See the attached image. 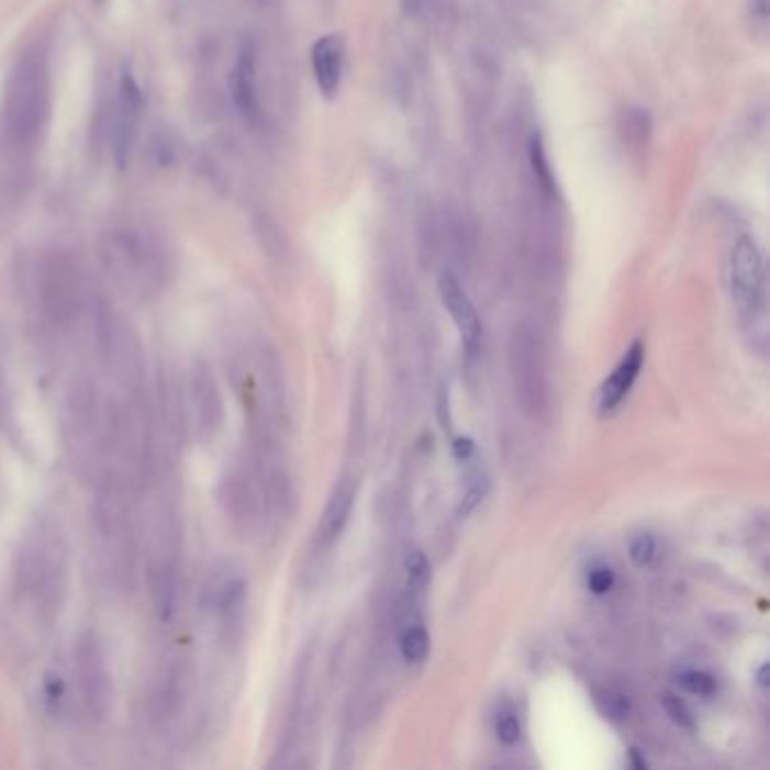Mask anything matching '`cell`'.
Returning <instances> with one entry per match:
<instances>
[{
	"label": "cell",
	"mask_w": 770,
	"mask_h": 770,
	"mask_svg": "<svg viewBox=\"0 0 770 770\" xmlns=\"http://www.w3.org/2000/svg\"><path fill=\"white\" fill-rule=\"evenodd\" d=\"M532 166H534V175L538 177L540 186L551 192L554 190V179H551V170H549V160H547V154L543 149V143L540 138H534L532 141Z\"/></svg>",
	"instance_id": "cell-30"
},
{
	"label": "cell",
	"mask_w": 770,
	"mask_h": 770,
	"mask_svg": "<svg viewBox=\"0 0 770 770\" xmlns=\"http://www.w3.org/2000/svg\"><path fill=\"white\" fill-rule=\"evenodd\" d=\"M656 538L651 534H637L633 540H630V547H628V554H630V560L637 565V567H646L648 562H651L656 558Z\"/></svg>",
	"instance_id": "cell-27"
},
{
	"label": "cell",
	"mask_w": 770,
	"mask_h": 770,
	"mask_svg": "<svg viewBox=\"0 0 770 770\" xmlns=\"http://www.w3.org/2000/svg\"><path fill=\"white\" fill-rule=\"evenodd\" d=\"M14 588L36 615L53 617L68 588V545L59 524L36 520L14 558Z\"/></svg>",
	"instance_id": "cell-1"
},
{
	"label": "cell",
	"mask_w": 770,
	"mask_h": 770,
	"mask_svg": "<svg viewBox=\"0 0 770 770\" xmlns=\"http://www.w3.org/2000/svg\"><path fill=\"white\" fill-rule=\"evenodd\" d=\"M613 585H615V572L611 570V567H594V570L588 577V588L594 594L611 592Z\"/></svg>",
	"instance_id": "cell-32"
},
{
	"label": "cell",
	"mask_w": 770,
	"mask_h": 770,
	"mask_svg": "<svg viewBox=\"0 0 770 770\" xmlns=\"http://www.w3.org/2000/svg\"><path fill=\"white\" fill-rule=\"evenodd\" d=\"M678 684L689 694L712 696L716 692V680L705 671H682L678 673Z\"/></svg>",
	"instance_id": "cell-25"
},
{
	"label": "cell",
	"mask_w": 770,
	"mask_h": 770,
	"mask_svg": "<svg viewBox=\"0 0 770 770\" xmlns=\"http://www.w3.org/2000/svg\"><path fill=\"white\" fill-rule=\"evenodd\" d=\"M750 16L757 23L766 25V21H768V0H750Z\"/></svg>",
	"instance_id": "cell-34"
},
{
	"label": "cell",
	"mask_w": 770,
	"mask_h": 770,
	"mask_svg": "<svg viewBox=\"0 0 770 770\" xmlns=\"http://www.w3.org/2000/svg\"><path fill=\"white\" fill-rule=\"evenodd\" d=\"M453 450H455V457H457V459H468V457L472 455V450H475V443H472V438H468V436L457 438L455 445H453Z\"/></svg>",
	"instance_id": "cell-33"
},
{
	"label": "cell",
	"mask_w": 770,
	"mask_h": 770,
	"mask_svg": "<svg viewBox=\"0 0 770 770\" xmlns=\"http://www.w3.org/2000/svg\"><path fill=\"white\" fill-rule=\"evenodd\" d=\"M594 703H596V710L607 718V721H615V723H622L630 716V701L620 694V692H613V689H601V692L594 694Z\"/></svg>",
	"instance_id": "cell-23"
},
{
	"label": "cell",
	"mask_w": 770,
	"mask_h": 770,
	"mask_svg": "<svg viewBox=\"0 0 770 770\" xmlns=\"http://www.w3.org/2000/svg\"><path fill=\"white\" fill-rule=\"evenodd\" d=\"M660 703H662V710L667 712V716H669L678 727H682V729H694V727H696V718H694L692 710H689V705H687L680 696H676V694H671V692H665L662 699H660Z\"/></svg>",
	"instance_id": "cell-24"
},
{
	"label": "cell",
	"mask_w": 770,
	"mask_h": 770,
	"mask_svg": "<svg viewBox=\"0 0 770 770\" xmlns=\"http://www.w3.org/2000/svg\"><path fill=\"white\" fill-rule=\"evenodd\" d=\"M404 570H408V585L421 590L429 579V560L423 551H412L404 560Z\"/></svg>",
	"instance_id": "cell-26"
},
{
	"label": "cell",
	"mask_w": 770,
	"mask_h": 770,
	"mask_svg": "<svg viewBox=\"0 0 770 770\" xmlns=\"http://www.w3.org/2000/svg\"><path fill=\"white\" fill-rule=\"evenodd\" d=\"M72 680L79 707L89 718H104L113 701V678L102 641L93 633H82L72 648Z\"/></svg>",
	"instance_id": "cell-10"
},
{
	"label": "cell",
	"mask_w": 770,
	"mask_h": 770,
	"mask_svg": "<svg viewBox=\"0 0 770 770\" xmlns=\"http://www.w3.org/2000/svg\"><path fill=\"white\" fill-rule=\"evenodd\" d=\"M231 96L239 115L254 123L260 113V100L256 82V51L252 44H245L237 51V59L231 72Z\"/></svg>",
	"instance_id": "cell-17"
},
{
	"label": "cell",
	"mask_w": 770,
	"mask_h": 770,
	"mask_svg": "<svg viewBox=\"0 0 770 770\" xmlns=\"http://www.w3.org/2000/svg\"><path fill=\"white\" fill-rule=\"evenodd\" d=\"M51 115V75L46 55L25 53L8 82L3 102V134L12 149L27 154L42 143Z\"/></svg>",
	"instance_id": "cell-3"
},
{
	"label": "cell",
	"mask_w": 770,
	"mask_h": 770,
	"mask_svg": "<svg viewBox=\"0 0 770 770\" xmlns=\"http://www.w3.org/2000/svg\"><path fill=\"white\" fill-rule=\"evenodd\" d=\"M489 489H491L489 479H477V481L470 486V489L464 493V498H461V502H459V509H457V515H459V517H468V515L483 502V498L489 495Z\"/></svg>",
	"instance_id": "cell-28"
},
{
	"label": "cell",
	"mask_w": 770,
	"mask_h": 770,
	"mask_svg": "<svg viewBox=\"0 0 770 770\" xmlns=\"http://www.w3.org/2000/svg\"><path fill=\"white\" fill-rule=\"evenodd\" d=\"M344 62H346V48L344 38L337 34L321 36L312 46V70L319 91L326 98H335L342 89L344 79Z\"/></svg>",
	"instance_id": "cell-16"
},
{
	"label": "cell",
	"mask_w": 770,
	"mask_h": 770,
	"mask_svg": "<svg viewBox=\"0 0 770 770\" xmlns=\"http://www.w3.org/2000/svg\"><path fill=\"white\" fill-rule=\"evenodd\" d=\"M100 263L120 292L145 301L168 288L172 258L152 231L113 226L100 235Z\"/></svg>",
	"instance_id": "cell-2"
},
{
	"label": "cell",
	"mask_w": 770,
	"mask_h": 770,
	"mask_svg": "<svg viewBox=\"0 0 770 770\" xmlns=\"http://www.w3.org/2000/svg\"><path fill=\"white\" fill-rule=\"evenodd\" d=\"M651 123H648V115L641 109H630L626 111V138L633 143H641L648 136Z\"/></svg>",
	"instance_id": "cell-31"
},
{
	"label": "cell",
	"mask_w": 770,
	"mask_h": 770,
	"mask_svg": "<svg viewBox=\"0 0 770 770\" xmlns=\"http://www.w3.org/2000/svg\"><path fill=\"white\" fill-rule=\"evenodd\" d=\"M179 524L172 513L160 511L152 526L147 554V577L156 613L168 620L175 613L179 596Z\"/></svg>",
	"instance_id": "cell-9"
},
{
	"label": "cell",
	"mask_w": 770,
	"mask_h": 770,
	"mask_svg": "<svg viewBox=\"0 0 770 770\" xmlns=\"http://www.w3.org/2000/svg\"><path fill=\"white\" fill-rule=\"evenodd\" d=\"M400 651L402 658L412 662V665H421L427 656H429V635L423 626H412L402 633L400 639Z\"/></svg>",
	"instance_id": "cell-22"
},
{
	"label": "cell",
	"mask_w": 770,
	"mask_h": 770,
	"mask_svg": "<svg viewBox=\"0 0 770 770\" xmlns=\"http://www.w3.org/2000/svg\"><path fill=\"white\" fill-rule=\"evenodd\" d=\"M98 350L109 378L125 393V398H141L145 389L143 348L132 326L115 312L100 308L96 314Z\"/></svg>",
	"instance_id": "cell-8"
},
{
	"label": "cell",
	"mask_w": 770,
	"mask_h": 770,
	"mask_svg": "<svg viewBox=\"0 0 770 770\" xmlns=\"http://www.w3.org/2000/svg\"><path fill=\"white\" fill-rule=\"evenodd\" d=\"M280 495V479L267 472L256 459L235 461L220 486V500L226 515L245 534H256L271 520Z\"/></svg>",
	"instance_id": "cell-5"
},
{
	"label": "cell",
	"mask_w": 770,
	"mask_h": 770,
	"mask_svg": "<svg viewBox=\"0 0 770 770\" xmlns=\"http://www.w3.org/2000/svg\"><path fill=\"white\" fill-rule=\"evenodd\" d=\"M247 599V583L239 574H231L226 570L217 572L213 579H209L204 590V605L207 611L215 615L222 630L228 633L235 628V624L242 617V607H245Z\"/></svg>",
	"instance_id": "cell-14"
},
{
	"label": "cell",
	"mask_w": 770,
	"mask_h": 770,
	"mask_svg": "<svg viewBox=\"0 0 770 770\" xmlns=\"http://www.w3.org/2000/svg\"><path fill=\"white\" fill-rule=\"evenodd\" d=\"M194 671L183 656H168L152 676L147 716L160 737H177L192 712Z\"/></svg>",
	"instance_id": "cell-7"
},
{
	"label": "cell",
	"mask_w": 770,
	"mask_h": 770,
	"mask_svg": "<svg viewBox=\"0 0 770 770\" xmlns=\"http://www.w3.org/2000/svg\"><path fill=\"white\" fill-rule=\"evenodd\" d=\"M495 735L504 746H515L522 737V723L513 712H504L498 716L495 723Z\"/></svg>",
	"instance_id": "cell-29"
},
{
	"label": "cell",
	"mask_w": 770,
	"mask_h": 770,
	"mask_svg": "<svg viewBox=\"0 0 770 770\" xmlns=\"http://www.w3.org/2000/svg\"><path fill=\"white\" fill-rule=\"evenodd\" d=\"M34 292L42 314L57 331L72 328L87 312L85 276L68 254L53 252L38 260Z\"/></svg>",
	"instance_id": "cell-6"
},
{
	"label": "cell",
	"mask_w": 770,
	"mask_h": 770,
	"mask_svg": "<svg viewBox=\"0 0 770 770\" xmlns=\"http://www.w3.org/2000/svg\"><path fill=\"white\" fill-rule=\"evenodd\" d=\"M141 109H143L141 87L136 85L132 72H125L123 79H120V98H118V113H115V125H113V130H115L113 143H115V154L120 160H123L125 154L132 149Z\"/></svg>",
	"instance_id": "cell-18"
},
{
	"label": "cell",
	"mask_w": 770,
	"mask_h": 770,
	"mask_svg": "<svg viewBox=\"0 0 770 770\" xmlns=\"http://www.w3.org/2000/svg\"><path fill=\"white\" fill-rule=\"evenodd\" d=\"M353 502H355V489L348 481H342L326 506V513H323V522H321L323 540L333 543L339 538V534L344 532V526L350 517Z\"/></svg>",
	"instance_id": "cell-20"
},
{
	"label": "cell",
	"mask_w": 770,
	"mask_h": 770,
	"mask_svg": "<svg viewBox=\"0 0 770 770\" xmlns=\"http://www.w3.org/2000/svg\"><path fill=\"white\" fill-rule=\"evenodd\" d=\"M96 500L91 509L93 534L102 570L115 583H123L134 572V483L120 475L96 479Z\"/></svg>",
	"instance_id": "cell-4"
},
{
	"label": "cell",
	"mask_w": 770,
	"mask_h": 770,
	"mask_svg": "<svg viewBox=\"0 0 770 770\" xmlns=\"http://www.w3.org/2000/svg\"><path fill=\"white\" fill-rule=\"evenodd\" d=\"M757 684H759L761 692H766V689H768V665H761V667H759V671H757Z\"/></svg>",
	"instance_id": "cell-35"
},
{
	"label": "cell",
	"mask_w": 770,
	"mask_h": 770,
	"mask_svg": "<svg viewBox=\"0 0 770 770\" xmlns=\"http://www.w3.org/2000/svg\"><path fill=\"white\" fill-rule=\"evenodd\" d=\"M644 364V344L637 339L630 344V348L626 350V355L622 357V361L617 364V369L613 371V376L607 378L601 387V395H599V408L603 414L615 412L622 400L628 395V391L633 389L639 371Z\"/></svg>",
	"instance_id": "cell-19"
},
{
	"label": "cell",
	"mask_w": 770,
	"mask_h": 770,
	"mask_svg": "<svg viewBox=\"0 0 770 770\" xmlns=\"http://www.w3.org/2000/svg\"><path fill=\"white\" fill-rule=\"evenodd\" d=\"M188 414L194 434L207 440L222 425V398L213 371L204 361H197L188 378Z\"/></svg>",
	"instance_id": "cell-13"
},
{
	"label": "cell",
	"mask_w": 770,
	"mask_h": 770,
	"mask_svg": "<svg viewBox=\"0 0 770 770\" xmlns=\"http://www.w3.org/2000/svg\"><path fill=\"white\" fill-rule=\"evenodd\" d=\"M511 371L526 412L540 414L547 402V371L540 339L526 326L515 328L511 339Z\"/></svg>",
	"instance_id": "cell-11"
},
{
	"label": "cell",
	"mask_w": 770,
	"mask_h": 770,
	"mask_svg": "<svg viewBox=\"0 0 770 770\" xmlns=\"http://www.w3.org/2000/svg\"><path fill=\"white\" fill-rule=\"evenodd\" d=\"M630 757H633V761H635V768H646V761L639 757V750H630Z\"/></svg>",
	"instance_id": "cell-36"
},
{
	"label": "cell",
	"mask_w": 770,
	"mask_h": 770,
	"mask_svg": "<svg viewBox=\"0 0 770 770\" xmlns=\"http://www.w3.org/2000/svg\"><path fill=\"white\" fill-rule=\"evenodd\" d=\"M42 701H44L46 712H51L55 716H59L64 712V707L68 705V682L62 673H57V671L46 673L44 684H42Z\"/></svg>",
	"instance_id": "cell-21"
},
{
	"label": "cell",
	"mask_w": 770,
	"mask_h": 770,
	"mask_svg": "<svg viewBox=\"0 0 770 770\" xmlns=\"http://www.w3.org/2000/svg\"><path fill=\"white\" fill-rule=\"evenodd\" d=\"M729 286H733L735 301L755 312L763 303V258L757 242L744 235L729 258Z\"/></svg>",
	"instance_id": "cell-12"
},
{
	"label": "cell",
	"mask_w": 770,
	"mask_h": 770,
	"mask_svg": "<svg viewBox=\"0 0 770 770\" xmlns=\"http://www.w3.org/2000/svg\"><path fill=\"white\" fill-rule=\"evenodd\" d=\"M438 294L443 305L448 308L455 326L464 339V346L470 355L477 353L479 342H481V319L472 305V301L468 299V294L464 292V288L459 286V280L453 274H440L438 278Z\"/></svg>",
	"instance_id": "cell-15"
}]
</instances>
